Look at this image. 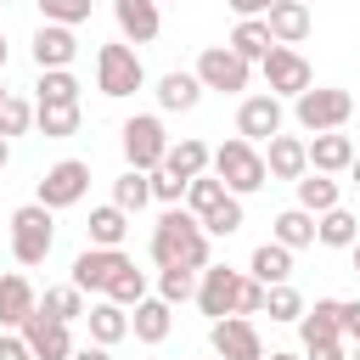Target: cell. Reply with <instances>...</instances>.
<instances>
[{
    "label": "cell",
    "mask_w": 360,
    "mask_h": 360,
    "mask_svg": "<svg viewBox=\"0 0 360 360\" xmlns=\"http://www.w3.org/2000/svg\"><path fill=\"white\" fill-rule=\"evenodd\" d=\"M152 259H158V270H169V264H180V270H202L208 264V231H202V219L191 214V208H163V219L152 225Z\"/></svg>",
    "instance_id": "6da1fadb"
},
{
    "label": "cell",
    "mask_w": 360,
    "mask_h": 360,
    "mask_svg": "<svg viewBox=\"0 0 360 360\" xmlns=\"http://www.w3.org/2000/svg\"><path fill=\"white\" fill-rule=\"evenodd\" d=\"M208 163H214V174L225 180V191H231V197H248V191H259V186L270 180L264 152H259L253 141H242V135H236V141H225V146H219Z\"/></svg>",
    "instance_id": "7a4b0ae2"
},
{
    "label": "cell",
    "mask_w": 360,
    "mask_h": 360,
    "mask_svg": "<svg viewBox=\"0 0 360 360\" xmlns=\"http://www.w3.org/2000/svg\"><path fill=\"white\" fill-rule=\"evenodd\" d=\"M141 84H146V68H141V56H135V45H129V39H118V45H101V51H96V90H101V96L124 101V96H135Z\"/></svg>",
    "instance_id": "3957f363"
},
{
    "label": "cell",
    "mask_w": 360,
    "mask_h": 360,
    "mask_svg": "<svg viewBox=\"0 0 360 360\" xmlns=\"http://www.w3.org/2000/svg\"><path fill=\"white\" fill-rule=\"evenodd\" d=\"M349 112H354V96H349V90H332V84H309V90L292 96V118H298L309 135H321V129H343Z\"/></svg>",
    "instance_id": "277c9868"
},
{
    "label": "cell",
    "mask_w": 360,
    "mask_h": 360,
    "mask_svg": "<svg viewBox=\"0 0 360 360\" xmlns=\"http://www.w3.org/2000/svg\"><path fill=\"white\" fill-rule=\"evenodd\" d=\"M51 242H56V225H51V208L45 202H22L17 214H11V253H17V264H45V253H51Z\"/></svg>",
    "instance_id": "5b68a950"
},
{
    "label": "cell",
    "mask_w": 360,
    "mask_h": 360,
    "mask_svg": "<svg viewBox=\"0 0 360 360\" xmlns=\"http://www.w3.org/2000/svg\"><path fill=\"white\" fill-rule=\"evenodd\" d=\"M84 191H90V163H84V158H62V163H51V169L39 174V197H34V202H45V208L56 214V208L84 202Z\"/></svg>",
    "instance_id": "8992f818"
},
{
    "label": "cell",
    "mask_w": 360,
    "mask_h": 360,
    "mask_svg": "<svg viewBox=\"0 0 360 360\" xmlns=\"http://www.w3.org/2000/svg\"><path fill=\"white\" fill-rule=\"evenodd\" d=\"M124 158H129V169H158L163 163V152H169V135H163V118L158 112H135V118H124Z\"/></svg>",
    "instance_id": "52a82bcc"
},
{
    "label": "cell",
    "mask_w": 360,
    "mask_h": 360,
    "mask_svg": "<svg viewBox=\"0 0 360 360\" xmlns=\"http://www.w3.org/2000/svg\"><path fill=\"white\" fill-rule=\"evenodd\" d=\"M208 343L219 360H264V343H259V326L248 315H219L208 326Z\"/></svg>",
    "instance_id": "ba28073f"
},
{
    "label": "cell",
    "mask_w": 360,
    "mask_h": 360,
    "mask_svg": "<svg viewBox=\"0 0 360 360\" xmlns=\"http://www.w3.org/2000/svg\"><path fill=\"white\" fill-rule=\"evenodd\" d=\"M248 68H253V62H242L231 45H208V51L197 56V79H202V90H225V96L248 90Z\"/></svg>",
    "instance_id": "9c48e42d"
},
{
    "label": "cell",
    "mask_w": 360,
    "mask_h": 360,
    "mask_svg": "<svg viewBox=\"0 0 360 360\" xmlns=\"http://www.w3.org/2000/svg\"><path fill=\"white\" fill-rule=\"evenodd\" d=\"M259 68H264V84H270V96H298V90H309V84H315L309 62H304L292 45H270V56H264Z\"/></svg>",
    "instance_id": "30bf717a"
},
{
    "label": "cell",
    "mask_w": 360,
    "mask_h": 360,
    "mask_svg": "<svg viewBox=\"0 0 360 360\" xmlns=\"http://www.w3.org/2000/svg\"><path fill=\"white\" fill-rule=\"evenodd\" d=\"M236 287H242V270H225V264H202V281H197V309L208 321L231 315L236 309Z\"/></svg>",
    "instance_id": "8fae6325"
},
{
    "label": "cell",
    "mask_w": 360,
    "mask_h": 360,
    "mask_svg": "<svg viewBox=\"0 0 360 360\" xmlns=\"http://www.w3.org/2000/svg\"><path fill=\"white\" fill-rule=\"evenodd\" d=\"M17 332H22V343H28V354H34V360H68V354H73L68 321H51V315H39V309H34Z\"/></svg>",
    "instance_id": "7c38bea8"
},
{
    "label": "cell",
    "mask_w": 360,
    "mask_h": 360,
    "mask_svg": "<svg viewBox=\"0 0 360 360\" xmlns=\"http://www.w3.org/2000/svg\"><path fill=\"white\" fill-rule=\"evenodd\" d=\"M236 135L253 141V146L270 141V135H281V96H270V90H264V96H248V101L236 107Z\"/></svg>",
    "instance_id": "4fadbf2b"
},
{
    "label": "cell",
    "mask_w": 360,
    "mask_h": 360,
    "mask_svg": "<svg viewBox=\"0 0 360 360\" xmlns=\"http://www.w3.org/2000/svg\"><path fill=\"white\" fill-rule=\"evenodd\" d=\"M129 259L118 253V248H84L79 259H73V287L79 292H107V281L124 270Z\"/></svg>",
    "instance_id": "5bb4252c"
},
{
    "label": "cell",
    "mask_w": 360,
    "mask_h": 360,
    "mask_svg": "<svg viewBox=\"0 0 360 360\" xmlns=\"http://www.w3.org/2000/svg\"><path fill=\"white\" fill-rule=\"evenodd\" d=\"M112 17H118V34L129 45H152L163 17H158V0H112Z\"/></svg>",
    "instance_id": "9a60e30c"
},
{
    "label": "cell",
    "mask_w": 360,
    "mask_h": 360,
    "mask_svg": "<svg viewBox=\"0 0 360 360\" xmlns=\"http://www.w3.org/2000/svg\"><path fill=\"white\" fill-rule=\"evenodd\" d=\"M264 169H270V180H298L309 169V146L298 135H270L264 141Z\"/></svg>",
    "instance_id": "2e32d148"
},
{
    "label": "cell",
    "mask_w": 360,
    "mask_h": 360,
    "mask_svg": "<svg viewBox=\"0 0 360 360\" xmlns=\"http://www.w3.org/2000/svg\"><path fill=\"white\" fill-rule=\"evenodd\" d=\"M73 56H79L73 28H68V22H39V34H34V62H39V68H68Z\"/></svg>",
    "instance_id": "e0dca14e"
},
{
    "label": "cell",
    "mask_w": 360,
    "mask_h": 360,
    "mask_svg": "<svg viewBox=\"0 0 360 360\" xmlns=\"http://www.w3.org/2000/svg\"><path fill=\"white\" fill-rule=\"evenodd\" d=\"M264 28H270L276 45H298V39L309 34V6H304V0H276V6L264 11Z\"/></svg>",
    "instance_id": "ac0fdd59"
},
{
    "label": "cell",
    "mask_w": 360,
    "mask_h": 360,
    "mask_svg": "<svg viewBox=\"0 0 360 360\" xmlns=\"http://www.w3.org/2000/svg\"><path fill=\"white\" fill-rule=\"evenodd\" d=\"M304 146H309V169H321V174H343L349 158H354V141H349L343 129H321V135L304 141Z\"/></svg>",
    "instance_id": "d6986e66"
},
{
    "label": "cell",
    "mask_w": 360,
    "mask_h": 360,
    "mask_svg": "<svg viewBox=\"0 0 360 360\" xmlns=\"http://www.w3.org/2000/svg\"><path fill=\"white\" fill-rule=\"evenodd\" d=\"M197 101H202V79H197V73H180V68H174V73L158 79V107H163V112H191Z\"/></svg>",
    "instance_id": "ffe728a7"
},
{
    "label": "cell",
    "mask_w": 360,
    "mask_h": 360,
    "mask_svg": "<svg viewBox=\"0 0 360 360\" xmlns=\"http://www.w3.org/2000/svg\"><path fill=\"white\" fill-rule=\"evenodd\" d=\"M84 321H90V343H124L129 338V315H124V304H112V298H101V304H90L84 309Z\"/></svg>",
    "instance_id": "44dd1931"
},
{
    "label": "cell",
    "mask_w": 360,
    "mask_h": 360,
    "mask_svg": "<svg viewBox=\"0 0 360 360\" xmlns=\"http://www.w3.org/2000/svg\"><path fill=\"white\" fill-rule=\"evenodd\" d=\"M39 292L28 287V276H0V326H22L34 315Z\"/></svg>",
    "instance_id": "7402d4cb"
},
{
    "label": "cell",
    "mask_w": 360,
    "mask_h": 360,
    "mask_svg": "<svg viewBox=\"0 0 360 360\" xmlns=\"http://www.w3.org/2000/svg\"><path fill=\"white\" fill-rule=\"evenodd\" d=\"M174 304H163V298H141L135 304V315H129V332L141 338V343H163L169 338V326H174V315H169Z\"/></svg>",
    "instance_id": "603a6c76"
},
{
    "label": "cell",
    "mask_w": 360,
    "mask_h": 360,
    "mask_svg": "<svg viewBox=\"0 0 360 360\" xmlns=\"http://www.w3.org/2000/svg\"><path fill=\"white\" fill-rule=\"evenodd\" d=\"M90 248H118L124 236H129V214L118 208V202H101V208H90Z\"/></svg>",
    "instance_id": "cb8c5ba5"
},
{
    "label": "cell",
    "mask_w": 360,
    "mask_h": 360,
    "mask_svg": "<svg viewBox=\"0 0 360 360\" xmlns=\"http://www.w3.org/2000/svg\"><path fill=\"white\" fill-rule=\"evenodd\" d=\"M292 186H298V208H309V214H326V208H338V180H332V174H321V169H304Z\"/></svg>",
    "instance_id": "d4e9b609"
},
{
    "label": "cell",
    "mask_w": 360,
    "mask_h": 360,
    "mask_svg": "<svg viewBox=\"0 0 360 360\" xmlns=\"http://www.w3.org/2000/svg\"><path fill=\"white\" fill-rule=\"evenodd\" d=\"M248 276H253V281H264V287L287 281V276H292V248H281V242H264V248H253V264H248Z\"/></svg>",
    "instance_id": "484cf974"
},
{
    "label": "cell",
    "mask_w": 360,
    "mask_h": 360,
    "mask_svg": "<svg viewBox=\"0 0 360 360\" xmlns=\"http://www.w3.org/2000/svg\"><path fill=\"white\" fill-rule=\"evenodd\" d=\"M270 45H276V39H270L264 17H242V22H236V34H231V51H236L242 62H264V56H270Z\"/></svg>",
    "instance_id": "4316f807"
},
{
    "label": "cell",
    "mask_w": 360,
    "mask_h": 360,
    "mask_svg": "<svg viewBox=\"0 0 360 360\" xmlns=\"http://www.w3.org/2000/svg\"><path fill=\"white\" fill-rule=\"evenodd\" d=\"M208 158H214V152H208L202 141H191V135H186V141H169L163 169H169V174H180V180H191V174H202V169H208Z\"/></svg>",
    "instance_id": "83f0119b"
},
{
    "label": "cell",
    "mask_w": 360,
    "mask_h": 360,
    "mask_svg": "<svg viewBox=\"0 0 360 360\" xmlns=\"http://www.w3.org/2000/svg\"><path fill=\"white\" fill-rule=\"evenodd\" d=\"M354 236H360V219H354L349 208L315 214V242H326V248H354Z\"/></svg>",
    "instance_id": "f1b7e54d"
},
{
    "label": "cell",
    "mask_w": 360,
    "mask_h": 360,
    "mask_svg": "<svg viewBox=\"0 0 360 360\" xmlns=\"http://www.w3.org/2000/svg\"><path fill=\"white\" fill-rule=\"evenodd\" d=\"M56 101H79V79H73L68 68H39L34 107H56Z\"/></svg>",
    "instance_id": "f546056e"
},
{
    "label": "cell",
    "mask_w": 360,
    "mask_h": 360,
    "mask_svg": "<svg viewBox=\"0 0 360 360\" xmlns=\"http://www.w3.org/2000/svg\"><path fill=\"white\" fill-rule=\"evenodd\" d=\"M270 242H281V248H309V242H315V214H309V208H281Z\"/></svg>",
    "instance_id": "4dcf8cb0"
},
{
    "label": "cell",
    "mask_w": 360,
    "mask_h": 360,
    "mask_svg": "<svg viewBox=\"0 0 360 360\" xmlns=\"http://www.w3.org/2000/svg\"><path fill=\"white\" fill-rule=\"evenodd\" d=\"M298 332H304V343L343 338V332H338V298H315V309H304V315H298Z\"/></svg>",
    "instance_id": "1f68e13d"
},
{
    "label": "cell",
    "mask_w": 360,
    "mask_h": 360,
    "mask_svg": "<svg viewBox=\"0 0 360 360\" xmlns=\"http://www.w3.org/2000/svg\"><path fill=\"white\" fill-rule=\"evenodd\" d=\"M112 202H118L124 214H141V208L152 202V180H146V169H124V174L112 180Z\"/></svg>",
    "instance_id": "d6a6232c"
},
{
    "label": "cell",
    "mask_w": 360,
    "mask_h": 360,
    "mask_svg": "<svg viewBox=\"0 0 360 360\" xmlns=\"http://www.w3.org/2000/svg\"><path fill=\"white\" fill-rule=\"evenodd\" d=\"M34 124H39V135H45V141H62V135H73V129H79V101L34 107Z\"/></svg>",
    "instance_id": "836d02e7"
},
{
    "label": "cell",
    "mask_w": 360,
    "mask_h": 360,
    "mask_svg": "<svg viewBox=\"0 0 360 360\" xmlns=\"http://www.w3.org/2000/svg\"><path fill=\"white\" fill-rule=\"evenodd\" d=\"M39 315H51V321H79L84 315V292L68 281V287H45V298L34 304Z\"/></svg>",
    "instance_id": "e575fe53"
},
{
    "label": "cell",
    "mask_w": 360,
    "mask_h": 360,
    "mask_svg": "<svg viewBox=\"0 0 360 360\" xmlns=\"http://www.w3.org/2000/svg\"><path fill=\"white\" fill-rule=\"evenodd\" d=\"M219 197H225V180L202 169V174H191V180H186V197H180V202H186V208H191V214L202 219V214H208V208H214Z\"/></svg>",
    "instance_id": "d590c367"
},
{
    "label": "cell",
    "mask_w": 360,
    "mask_h": 360,
    "mask_svg": "<svg viewBox=\"0 0 360 360\" xmlns=\"http://www.w3.org/2000/svg\"><path fill=\"white\" fill-rule=\"evenodd\" d=\"M202 231H208V236H236V231H242V197L225 191V197L202 214Z\"/></svg>",
    "instance_id": "8d00e7d4"
},
{
    "label": "cell",
    "mask_w": 360,
    "mask_h": 360,
    "mask_svg": "<svg viewBox=\"0 0 360 360\" xmlns=\"http://www.w3.org/2000/svg\"><path fill=\"white\" fill-rule=\"evenodd\" d=\"M107 298H112V304H124V309H135V304L146 298V270H135V259H129V264L107 281Z\"/></svg>",
    "instance_id": "74e56055"
},
{
    "label": "cell",
    "mask_w": 360,
    "mask_h": 360,
    "mask_svg": "<svg viewBox=\"0 0 360 360\" xmlns=\"http://www.w3.org/2000/svg\"><path fill=\"white\" fill-rule=\"evenodd\" d=\"M158 298H163V304H186V298H197V270H180V264L158 270Z\"/></svg>",
    "instance_id": "f35d334b"
},
{
    "label": "cell",
    "mask_w": 360,
    "mask_h": 360,
    "mask_svg": "<svg viewBox=\"0 0 360 360\" xmlns=\"http://www.w3.org/2000/svg\"><path fill=\"white\" fill-rule=\"evenodd\" d=\"M264 315H270V321H298V315H304V298H298V287H287V281L264 287Z\"/></svg>",
    "instance_id": "ab89813d"
},
{
    "label": "cell",
    "mask_w": 360,
    "mask_h": 360,
    "mask_svg": "<svg viewBox=\"0 0 360 360\" xmlns=\"http://www.w3.org/2000/svg\"><path fill=\"white\" fill-rule=\"evenodd\" d=\"M28 124H34V107H28L22 96H11V90H6V101H0V135L11 141V135H22Z\"/></svg>",
    "instance_id": "60d3db41"
},
{
    "label": "cell",
    "mask_w": 360,
    "mask_h": 360,
    "mask_svg": "<svg viewBox=\"0 0 360 360\" xmlns=\"http://www.w3.org/2000/svg\"><path fill=\"white\" fill-rule=\"evenodd\" d=\"M39 17H45V22H68V28H79V22L90 17V0H39Z\"/></svg>",
    "instance_id": "b9f144b4"
},
{
    "label": "cell",
    "mask_w": 360,
    "mask_h": 360,
    "mask_svg": "<svg viewBox=\"0 0 360 360\" xmlns=\"http://www.w3.org/2000/svg\"><path fill=\"white\" fill-rule=\"evenodd\" d=\"M146 180H152V197H158L163 208H174V202L186 197V180H180V174H169L163 163H158V169H146Z\"/></svg>",
    "instance_id": "7bdbcfd3"
},
{
    "label": "cell",
    "mask_w": 360,
    "mask_h": 360,
    "mask_svg": "<svg viewBox=\"0 0 360 360\" xmlns=\"http://www.w3.org/2000/svg\"><path fill=\"white\" fill-rule=\"evenodd\" d=\"M259 309H264V281L242 276V287H236V309H231V315H259Z\"/></svg>",
    "instance_id": "ee69618b"
},
{
    "label": "cell",
    "mask_w": 360,
    "mask_h": 360,
    "mask_svg": "<svg viewBox=\"0 0 360 360\" xmlns=\"http://www.w3.org/2000/svg\"><path fill=\"white\" fill-rule=\"evenodd\" d=\"M338 332L349 343H360V304H338Z\"/></svg>",
    "instance_id": "f6af8a7d"
},
{
    "label": "cell",
    "mask_w": 360,
    "mask_h": 360,
    "mask_svg": "<svg viewBox=\"0 0 360 360\" xmlns=\"http://www.w3.org/2000/svg\"><path fill=\"white\" fill-rule=\"evenodd\" d=\"M304 360H349V354L338 338H326V343H304Z\"/></svg>",
    "instance_id": "bcb514c9"
},
{
    "label": "cell",
    "mask_w": 360,
    "mask_h": 360,
    "mask_svg": "<svg viewBox=\"0 0 360 360\" xmlns=\"http://www.w3.org/2000/svg\"><path fill=\"white\" fill-rule=\"evenodd\" d=\"M0 360H34L22 338H0Z\"/></svg>",
    "instance_id": "7dc6e473"
},
{
    "label": "cell",
    "mask_w": 360,
    "mask_h": 360,
    "mask_svg": "<svg viewBox=\"0 0 360 360\" xmlns=\"http://www.w3.org/2000/svg\"><path fill=\"white\" fill-rule=\"evenodd\" d=\"M270 6H276V0H231V11H236V17H264Z\"/></svg>",
    "instance_id": "c3c4849f"
},
{
    "label": "cell",
    "mask_w": 360,
    "mask_h": 360,
    "mask_svg": "<svg viewBox=\"0 0 360 360\" xmlns=\"http://www.w3.org/2000/svg\"><path fill=\"white\" fill-rule=\"evenodd\" d=\"M68 360H112V354H107V343H84V349H73Z\"/></svg>",
    "instance_id": "681fc988"
},
{
    "label": "cell",
    "mask_w": 360,
    "mask_h": 360,
    "mask_svg": "<svg viewBox=\"0 0 360 360\" xmlns=\"http://www.w3.org/2000/svg\"><path fill=\"white\" fill-rule=\"evenodd\" d=\"M343 174H349V180H354V186H360V152H354V158H349V169H343Z\"/></svg>",
    "instance_id": "f907efd6"
},
{
    "label": "cell",
    "mask_w": 360,
    "mask_h": 360,
    "mask_svg": "<svg viewBox=\"0 0 360 360\" xmlns=\"http://www.w3.org/2000/svg\"><path fill=\"white\" fill-rule=\"evenodd\" d=\"M6 163H11V141L0 135V169H6Z\"/></svg>",
    "instance_id": "816d5d0a"
},
{
    "label": "cell",
    "mask_w": 360,
    "mask_h": 360,
    "mask_svg": "<svg viewBox=\"0 0 360 360\" xmlns=\"http://www.w3.org/2000/svg\"><path fill=\"white\" fill-rule=\"evenodd\" d=\"M270 360H304V354H287V349H276V354H270Z\"/></svg>",
    "instance_id": "f5cc1de1"
},
{
    "label": "cell",
    "mask_w": 360,
    "mask_h": 360,
    "mask_svg": "<svg viewBox=\"0 0 360 360\" xmlns=\"http://www.w3.org/2000/svg\"><path fill=\"white\" fill-rule=\"evenodd\" d=\"M354 276H360V236H354Z\"/></svg>",
    "instance_id": "db71d44e"
},
{
    "label": "cell",
    "mask_w": 360,
    "mask_h": 360,
    "mask_svg": "<svg viewBox=\"0 0 360 360\" xmlns=\"http://www.w3.org/2000/svg\"><path fill=\"white\" fill-rule=\"evenodd\" d=\"M0 68H6V34H0Z\"/></svg>",
    "instance_id": "11a10c76"
},
{
    "label": "cell",
    "mask_w": 360,
    "mask_h": 360,
    "mask_svg": "<svg viewBox=\"0 0 360 360\" xmlns=\"http://www.w3.org/2000/svg\"><path fill=\"white\" fill-rule=\"evenodd\" d=\"M349 360H360V343H354V354H349Z\"/></svg>",
    "instance_id": "9f6ffc18"
},
{
    "label": "cell",
    "mask_w": 360,
    "mask_h": 360,
    "mask_svg": "<svg viewBox=\"0 0 360 360\" xmlns=\"http://www.w3.org/2000/svg\"><path fill=\"white\" fill-rule=\"evenodd\" d=\"M0 101H6V90H0Z\"/></svg>",
    "instance_id": "6f0895ef"
},
{
    "label": "cell",
    "mask_w": 360,
    "mask_h": 360,
    "mask_svg": "<svg viewBox=\"0 0 360 360\" xmlns=\"http://www.w3.org/2000/svg\"><path fill=\"white\" fill-rule=\"evenodd\" d=\"M304 6H309V0H304Z\"/></svg>",
    "instance_id": "680465c9"
},
{
    "label": "cell",
    "mask_w": 360,
    "mask_h": 360,
    "mask_svg": "<svg viewBox=\"0 0 360 360\" xmlns=\"http://www.w3.org/2000/svg\"><path fill=\"white\" fill-rule=\"evenodd\" d=\"M0 6H6V0H0Z\"/></svg>",
    "instance_id": "91938a15"
}]
</instances>
